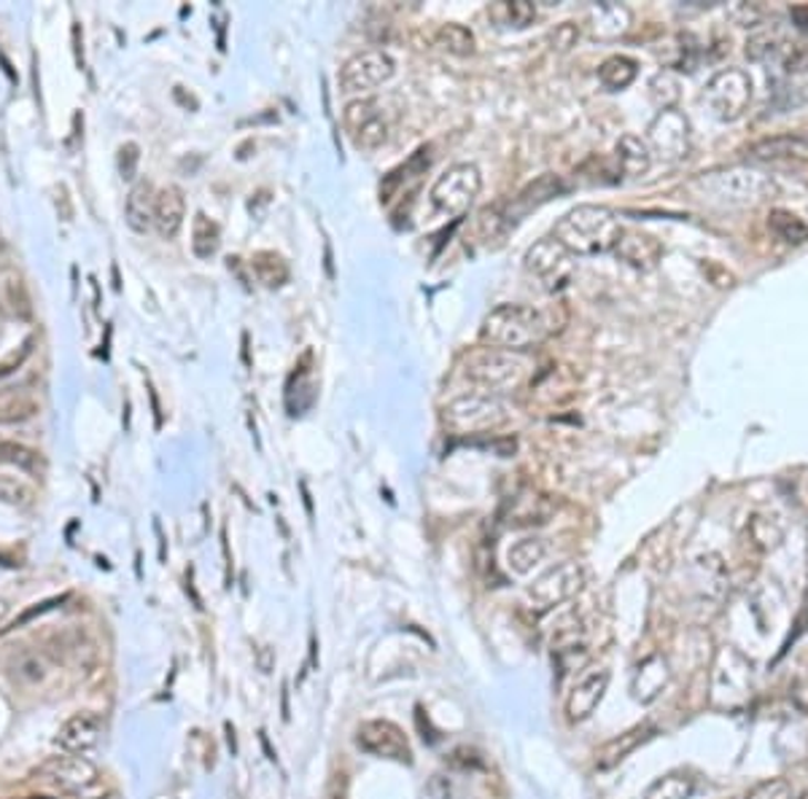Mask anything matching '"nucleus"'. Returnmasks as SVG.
I'll use <instances>...</instances> for the list:
<instances>
[{
  "label": "nucleus",
  "mask_w": 808,
  "mask_h": 799,
  "mask_svg": "<svg viewBox=\"0 0 808 799\" xmlns=\"http://www.w3.org/2000/svg\"><path fill=\"white\" fill-rule=\"evenodd\" d=\"M397 71V62L383 49H367V52L354 54L340 71V90L348 94H365L383 86Z\"/></svg>",
  "instance_id": "13"
},
{
  "label": "nucleus",
  "mask_w": 808,
  "mask_h": 799,
  "mask_svg": "<svg viewBox=\"0 0 808 799\" xmlns=\"http://www.w3.org/2000/svg\"><path fill=\"white\" fill-rule=\"evenodd\" d=\"M749 162H808V141L800 135H774L751 143Z\"/></svg>",
  "instance_id": "19"
},
{
  "label": "nucleus",
  "mask_w": 808,
  "mask_h": 799,
  "mask_svg": "<svg viewBox=\"0 0 808 799\" xmlns=\"http://www.w3.org/2000/svg\"><path fill=\"white\" fill-rule=\"evenodd\" d=\"M751 522H755L751 525V539L760 546H766V550L781 539V527H774V522H768V518H755Z\"/></svg>",
  "instance_id": "39"
},
{
  "label": "nucleus",
  "mask_w": 808,
  "mask_h": 799,
  "mask_svg": "<svg viewBox=\"0 0 808 799\" xmlns=\"http://www.w3.org/2000/svg\"><path fill=\"white\" fill-rule=\"evenodd\" d=\"M704 100L719 122H736L751 103V79L741 68H725L709 79Z\"/></svg>",
  "instance_id": "8"
},
{
  "label": "nucleus",
  "mask_w": 808,
  "mask_h": 799,
  "mask_svg": "<svg viewBox=\"0 0 808 799\" xmlns=\"http://www.w3.org/2000/svg\"><path fill=\"white\" fill-rule=\"evenodd\" d=\"M563 192H566V184H563L559 175H542V178H536L534 184H529L518 194L515 207L520 213H529L531 207L544 205L548 199L559 197Z\"/></svg>",
  "instance_id": "27"
},
{
  "label": "nucleus",
  "mask_w": 808,
  "mask_h": 799,
  "mask_svg": "<svg viewBox=\"0 0 808 799\" xmlns=\"http://www.w3.org/2000/svg\"><path fill=\"white\" fill-rule=\"evenodd\" d=\"M623 232V224L617 222V216L610 207L577 205L559 218L553 237L569 254L599 256L606 254V250H615Z\"/></svg>",
  "instance_id": "2"
},
{
  "label": "nucleus",
  "mask_w": 808,
  "mask_h": 799,
  "mask_svg": "<svg viewBox=\"0 0 808 799\" xmlns=\"http://www.w3.org/2000/svg\"><path fill=\"white\" fill-rule=\"evenodd\" d=\"M356 746L375 759H391L399 765H412V748L405 729L388 719H369L356 727Z\"/></svg>",
  "instance_id": "12"
},
{
  "label": "nucleus",
  "mask_w": 808,
  "mask_h": 799,
  "mask_svg": "<svg viewBox=\"0 0 808 799\" xmlns=\"http://www.w3.org/2000/svg\"><path fill=\"white\" fill-rule=\"evenodd\" d=\"M523 267L531 278L542 283L544 291H561L574 275V254H569L555 237H542L525 250Z\"/></svg>",
  "instance_id": "9"
},
{
  "label": "nucleus",
  "mask_w": 808,
  "mask_h": 799,
  "mask_svg": "<svg viewBox=\"0 0 808 799\" xmlns=\"http://www.w3.org/2000/svg\"><path fill=\"white\" fill-rule=\"evenodd\" d=\"M789 73L808 71V43H781L779 54Z\"/></svg>",
  "instance_id": "37"
},
{
  "label": "nucleus",
  "mask_w": 808,
  "mask_h": 799,
  "mask_svg": "<svg viewBox=\"0 0 808 799\" xmlns=\"http://www.w3.org/2000/svg\"><path fill=\"white\" fill-rule=\"evenodd\" d=\"M544 557H548V544H544L542 539L529 536L520 539L518 544L510 546V552H507V565H510L512 574L525 576L531 574L539 563H544Z\"/></svg>",
  "instance_id": "24"
},
{
  "label": "nucleus",
  "mask_w": 808,
  "mask_h": 799,
  "mask_svg": "<svg viewBox=\"0 0 808 799\" xmlns=\"http://www.w3.org/2000/svg\"><path fill=\"white\" fill-rule=\"evenodd\" d=\"M566 324L569 310L561 301L555 305H499L482 320L480 337L491 348L525 354V350L548 342L550 337L561 335Z\"/></svg>",
  "instance_id": "1"
},
{
  "label": "nucleus",
  "mask_w": 808,
  "mask_h": 799,
  "mask_svg": "<svg viewBox=\"0 0 808 799\" xmlns=\"http://www.w3.org/2000/svg\"><path fill=\"white\" fill-rule=\"evenodd\" d=\"M218 245H222V229L213 218L205 216L203 211L194 213V224H192V250L197 259H211L216 256Z\"/></svg>",
  "instance_id": "28"
},
{
  "label": "nucleus",
  "mask_w": 808,
  "mask_h": 799,
  "mask_svg": "<svg viewBox=\"0 0 808 799\" xmlns=\"http://www.w3.org/2000/svg\"><path fill=\"white\" fill-rule=\"evenodd\" d=\"M789 17H792L795 28L804 30V33H808V6H792V11H789Z\"/></svg>",
  "instance_id": "43"
},
{
  "label": "nucleus",
  "mask_w": 808,
  "mask_h": 799,
  "mask_svg": "<svg viewBox=\"0 0 808 799\" xmlns=\"http://www.w3.org/2000/svg\"><path fill=\"white\" fill-rule=\"evenodd\" d=\"M6 614H9V603H6L3 597H0V622L6 619Z\"/></svg>",
  "instance_id": "45"
},
{
  "label": "nucleus",
  "mask_w": 808,
  "mask_h": 799,
  "mask_svg": "<svg viewBox=\"0 0 808 799\" xmlns=\"http://www.w3.org/2000/svg\"><path fill=\"white\" fill-rule=\"evenodd\" d=\"M186 218V199L178 186H165L156 192L154 203V229L162 240H173Z\"/></svg>",
  "instance_id": "18"
},
{
  "label": "nucleus",
  "mask_w": 808,
  "mask_h": 799,
  "mask_svg": "<svg viewBox=\"0 0 808 799\" xmlns=\"http://www.w3.org/2000/svg\"><path fill=\"white\" fill-rule=\"evenodd\" d=\"M695 795V781L685 772H668L650 786L644 799H691Z\"/></svg>",
  "instance_id": "32"
},
{
  "label": "nucleus",
  "mask_w": 808,
  "mask_h": 799,
  "mask_svg": "<svg viewBox=\"0 0 808 799\" xmlns=\"http://www.w3.org/2000/svg\"><path fill=\"white\" fill-rule=\"evenodd\" d=\"M154 203L156 192L152 181H137L133 192L127 194V205H124V218H127L130 229L149 232L154 226Z\"/></svg>",
  "instance_id": "20"
},
{
  "label": "nucleus",
  "mask_w": 808,
  "mask_h": 799,
  "mask_svg": "<svg viewBox=\"0 0 808 799\" xmlns=\"http://www.w3.org/2000/svg\"><path fill=\"white\" fill-rule=\"evenodd\" d=\"M342 127H346V135L354 143V148L372 154L391 135V116H388L383 100L359 98L348 103L346 111H342Z\"/></svg>",
  "instance_id": "5"
},
{
  "label": "nucleus",
  "mask_w": 808,
  "mask_h": 799,
  "mask_svg": "<svg viewBox=\"0 0 808 799\" xmlns=\"http://www.w3.org/2000/svg\"><path fill=\"white\" fill-rule=\"evenodd\" d=\"M256 665H259L262 673H273V668H275V649H269V646H262V649H256Z\"/></svg>",
  "instance_id": "42"
},
{
  "label": "nucleus",
  "mask_w": 808,
  "mask_h": 799,
  "mask_svg": "<svg viewBox=\"0 0 808 799\" xmlns=\"http://www.w3.org/2000/svg\"><path fill=\"white\" fill-rule=\"evenodd\" d=\"M768 226L781 243H787V245L808 243V224L804 222V218L795 216V213L785 211V207H776V211H770Z\"/></svg>",
  "instance_id": "30"
},
{
  "label": "nucleus",
  "mask_w": 808,
  "mask_h": 799,
  "mask_svg": "<svg viewBox=\"0 0 808 799\" xmlns=\"http://www.w3.org/2000/svg\"><path fill=\"white\" fill-rule=\"evenodd\" d=\"M480 188H482L480 170L469 165V162H461V165L444 170L440 178H437V184L431 186L429 192V199L437 213L459 218L472 207L474 199H478Z\"/></svg>",
  "instance_id": "7"
},
{
  "label": "nucleus",
  "mask_w": 808,
  "mask_h": 799,
  "mask_svg": "<svg viewBox=\"0 0 808 799\" xmlns=\"http://www.w3.org/2000/svg\"><path fill=\"white\" fill-rule=\"evenodd\" d=\"M587 574L585 565L577 563V560H563V563L555 565V568L544 571L542 576L534 578V584L525 593V601L534 612H550V608H559L561 603L572 601L574 595L582 593L585 587Z\"/></svg>",
  "instance_id": "6"
},
{
  "label": "nucleus",
  "mask_w": 808,
  "mask_h": 799,
  "mask_svg": "<svg viewBox=\"0 0 808 799\" xmlns=\"http://www.w3.org/2000/svg\"><path fill=\"white\" fill-rule=\"evenodd\" d=\"M804 799H808V791H806V797H804Z\"/></svg>",
  "instance_id": "46"
},
{
  "label": "nucleus",
  "mask_w": 808,
  "mask_h": 799,
  "mask_svg": "<svg viewBox=\"0 0 808 799\" xmlns=\"http://www.w3.org/2000/svg\"><path fill=\"white\" fill-rule=\"evenodd\" d=\"M691 192L704 203L719 207H751L766 203L774 194V181L755 167L733 165L695 175Z\"/></svg>",
  "instance_id": "3"
},
{
  "label": "nucleus",
  "mask_w": 808,
  "mask_h": 799,
  "mask_svg": "<svg viewBox=\"0 0 808 799\" xmlns=\"http://www.w3.org/2000/svg\"><path fill=\"white\" fill-rule=\"evenodd\" d=\"M437 47L444 49L448 54H456V57H469L474 54V33L469 28H463V24H442L440 30H437Z\"/></svg>",
  "instance_id": "33"
},
{
  "label": "nucleus",
  "mask_w": 808,
  "mask_h": 799,
  "mask_svg": "<svg viewBox=\"0 0 808 799\" xmlns=\"http://www.w3.org/2000/svg\"><path fill=\"white\" fill-rule=\"evenodd\" d=\"M250 269H254L259 283H265L269 288H278L289 280V267H286V262L280 259L278 254H273V250H259V254H254Z\"/></svg>",
  "instance_id": "31"
},
{
  "label": "nucleus",
  "mask_w": 808,
  "mask_h": 799,
  "mask_svg": "<svg viewBox=\"0 0 808 799\" xmlns=\"http://www.w3.org/2000/svg\"><path fill=\"white\" fill-rule=\"evenodd\" d=\"M0 463L17 465V469L30 477H41L47 471L41 452L20 442H0Z\"/></svg>",
  "instance_id": "29"
},
{
  "label": "nucleus",
  "mask_w": 808,
  "mask_h": 799,
  "mask_svg": "<svg viewBox=\"0 0 808 799\" xmlns=\"http://www.w3.org/2000/svg\"><path fill=\"white\" fill-rule=\"evenodd\" d=\"M615 256L623 264H628L631 269H638V273H653V269L663 259V245L657 237L647 235V232L628 229L623 232L620 243L615 245Z\"/></svg>",
  "instance_id": "17"
},
{
  "label": "nucleus",
  "mask_w": 808,
  "mask_h": 799,
  "mask_svg": "<svg viewBox=\"0 0 808 799\" xmlns=\"http://www.w3.org/2000/svg\"><path fill=\"white\" fill-rule=\"evenodd\" d=\"M531 367L534 363H531V358L525 354L501 348H482L467 358V377L469 382H474L488 396L510 393L523 386Z\"/></svg>",
  "instance_id": "4"
},
{
  "label": "nucleus",
  "mask_w": 808,
  "mask_h": 799,
  "mask_svg": "<svg viewBox=\"0 0 808 799\" xmlns=\"http://www.w3.org/2000/svg\"><path fill=\"white\" fill-rule=\"evenodd\" d=\"M628 9L617 3H599L591 9V30L599 38H617L628 30Z\"/></svg>",
  "instance_id": "25"
},
{
  "label": "nucleus",
  "mask_w": 808,
  "mask_h": 799,
  "mask_svg": "<svg viewBox=\"0 0 808 799\" xmlns=\"http://www.w3.org/2000/svg\"><path fill=\"white\" fill-rule=\"evenodd\" d=\"M636 73H638L636 60H631V57H625V54H612L610 60L601 62V68H599L601 84L612 92H620V90H625V86L634 84Z\"/></svg>",
  "instance_id": "26"
},
{
  "label": "nucleus",
  "mask_w": 808,
  "mask_h": 799,
  "mask_svg": "<svg viewBox=\"0 0 808 799\" xmlns=\"http://www.w3.org/2000/svg\"><path fill=\"white\" fill-rule=\"evenodd\" d=\"M0 501L9 503V506H17V509H28V506H33L35 493L28 482L20 480V477L0 474Z\"/></svg>",
  "instance_id": "34"
},
{
  "label": "nucleus",
  "mask_w": 808,
  "mask_h": 799,
  "mask_svg": "<svg viewBox=\"0 0 808 799\" xmlns=\"http://www.w3.org/2000/svg\"><path fill=\"white\" fill-rule=\"evenodd\" d=\"M647 738H650L647 727H634V729H628V733L620 735V738L610 740V744H606L596 754L599 770H612V767H617L620 762H623V759H628L631 754H634L636 748L642 746Z\"/></svg>",
  "instance_id": "22"
},
{
  "label": "nucleus",
  "mask_w": 808,
  "mask_h": 799,
  "mask_svg": "<svg viewBox=\"0 0 808 799\" xmlns=\"http://www.w3.org/2000/svg\"><path fill=\"white\" fill-rule=\"evenodd\" d=\"M35 778H39L41 783L62 791V795L81 797V795H90L92 789H98L100 770L86 757L62 754V757L47 759V762L35 770Z\"/></svg>",
  "instance_id": "10"
},
{
  "label": "nucleus",
  "mask_w": 808,
  "mask_h": 799,
  "mask_svg": "<svg viewBox=\"0 0 808 799\" xmlns=\"http://www.w3.org/2000/svg\"><path fill=\"white\" fill-rule=\"evenodd\" d=\"M606 689H610V670L606 668H591L574 682V687L569 689L566 695V716L572 725H580V721H587L596 708L604 700Z\"/></svg>",
  "instance_id": "15"
},
{
  "label": "nucleus",
  "mask_w": 808,
  "mask_h": 799,
  "mask_svg": "<svg viewBox=\"0 0 808 799\" xmlns=\"http://www.w3.org/2000/svg\"><path fill=\"white\" fill-rule=\"evenodd\" d=\"M448 428L459 433H478L499 428L507 420V409L499 399L488 393H469L453 399L442 412Z\"/></svg>",
  "instance_id": "11"
},
{
  "label": "nucleus",
  "mask_w": 808,
  "mask_h": 799,
  "mask_svg": "<svg viewBox=\"0 0 808 799\" xmlns=\"http://www.w3.org/2000/svg\"><path fill=\"white\" fill-rule=\"evenodd\" d=\"M668 682V668L661 657H650L647 663L638 665L634 676V697L642 703H653L661 689Z\"/></svg>",
  "instance_id": "23"
},
{
  "label": "nucleus",
  "mask_w": 808,
  "mask_h": 799,
  "mask_svg": "<svg viewBox=\"0 0 808 799\" xmlns=\"http://www.w3.org/2000/svg\"><path fill=\"white\" fill-rule=\"evenodd\" d=\"M747 799H798V791H795V786L785 781V778H768V781L757 783L755 789H749Z\"/></svg>",
  "instance_id": "36"
},
{
  "label": "nucleus",
  "mask_w": 808,
  "mask_h": 799,
  "mask_svg": "<svg viewBox=\"0 0 808 799\" xmlns=\"http://www.w3.org/2000/svg\"><path fill=\"white\" fill-rule=\"evenodd\" d=\"M103 719L92 710H81V714H73L71 719L65 721L54 735V746L60 748L62 754H76V757H84V754L95 751L103 740Z\"/></svg>",
  "instance_id": "16"
},
{
  "label": "nucleus",
  "mask_w": 808,
  "mask_h": 799,
  "mask_svg": "<svg viewBox=\"0 0 808 799\" xmlns=\"http://www.w3.org/2000/svg\"><path fill=\"white\" fill-rule=\"evenodd\" d=\"M137 162H141V148H137L135 143H124V146L119 148V173H122L124 181L135 178Z\"/></svg>",
  "instance_id": "40"
},
{
  "label": "nucleus",
  "mask_w": 808,
  "mask_h": 799,
  "mask_svg": "<svg viewBox=\"0 0 808 799\" xmlns=\"http://www.w3.org/2000/svg\"><path fill=\"white\" fill-rule=\"evenodd\" d=\"M30 345H33V342H30V339H28V342H24V345H22V350H20V354H14V356H11V358H9V361H3V363H0V377L11 375V372H14V369H17V367H20V363H22V361H24V358H28V354H30Z\"/></svg>",
  "instance_id": "41"
},
{
  "label": "nucleus",
  "mask_w": 808,
  "mask_h": 799,
  "mask_svg": "<svg viewBox=\"0 0 808 799\" xmlns=\"http://www.w3.org/2000/svg\"><path fill=\"white\" fill-rule=\"evenodd\" d=\"M501 9L507 14V24H512V28H529L536 19L534 3H529V0H512V3H504Z\"/></svg>",
  "instance_id": "38"
},
{
  "label": "nucleus",
  "mask_w": 808,
  "mask_h": 799,
  "mask_svg": "<svg viewBox=\"0 0 808 799\" xmlns=\"http://www.w3.org/2000/svg\"><path fill=\"white\" fill-rule=\"evenodd\" d=\"M615 162L620 173L628 175V178H638L653 167V151L638 135H623L615 146Z\"/></svg>",
  "instance_id": "21"
},
{
  "label": "nucleus",
  "mask_w": 808,
  "mask_h": 799,
  "mask_svg": "<svg viewBox=\"0 0 808 799\" xmlns=\"http://www.w3.org/2000/svg\"><path fill=\"white\" fill-rule=\"evenodd\" d=\"M284 719L289 721V684H284Z\"/></svg>",
  "instance_id": "44"
},
{
  "label": "nucleus",
  "mask_w": 808,
  "mask_h": 799,
  "mask_svg": "<svg viewBox=\"0 0 808 799\" xmlns=\"http://www.w3.org/2000/svg\"><path fill=\"white\" fill-rule=\"evenodd\" d=\"M650 94H653L655 105H661V111L672 109V103L679 98V84L672 73H657L653 81H650Z\"/></svg>",
  "instance_id": "35"
},
{
  "label": "nucleus",
  "mask_w": 808,
  "mask_h": 799,
  "mask_svg": "<svg viewBox=\"0 0 808 799\" xmlns=\"http://www.w3.org/2000/svg\"><path fill=\"white\" fill-rule=\"evenodd\" d=\"M647 146L668 162L682 160L691 151V122L674 109L661 111L647 127Z\"/></svg>",
  "instance_id": "14"
}]
</instances>
